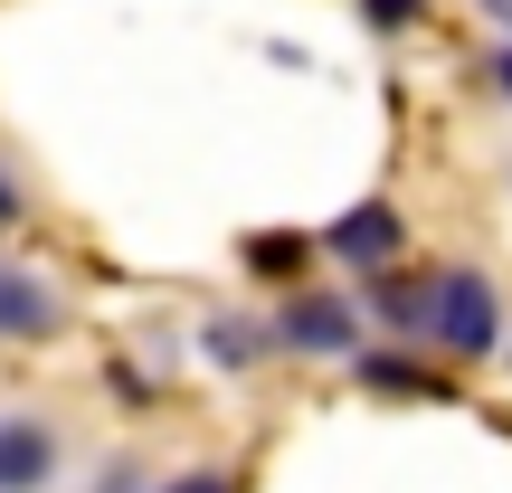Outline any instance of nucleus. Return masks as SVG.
Masks as SVG:
<instances>
[{
    "instance_id": "1",
    "label": "nucleus",
    "mask_w": 512,
    "mask_h": 493,
    "mask_svg": "<svg viewBox=\"0 0 512 493\" xmlns=\"http://www.w3.org/2000/svg\"><path fill=\"white\" fill-rule=\"evenodd\" d=\"M427 332H437V351H446V361H484V351L503 342L494 285H484L475 266H446V275H437V323H427Z\"/></svg>"
},
{
    "instance_id": "2",
    "label": "nucleus",
    "mask_w": 512,
    "mask_h": 493,
    "mask_svg": "<svg viewBox=\"0 0 512 493\" xmlns=\"http://www.w3.org/2000/svg\"><path fill=\"white\" fill-rule=\"evenodd\" d=\"M275 342L285 351H361V323H351V304H332V294H294V304L275 313Z\"/></svg>"
},
{
    "instance_id": "3",
    "label": "nucleus",
    "mask_w": 512,
    "mask_h": 493,
    "mask_svg": "<svg viewBox=\"0 0 512 493\" xmlns=\"http://www.w3.org/2000/svg\"><path fill=\"white\" fill-rule=\"evenodd\" d=\"M332 256H351V266H389V256H399V209L361 200L351 219H332Z\"/></svg>"
},
{
    "instance_id": "4",
    "label": "nucleus",
    "mask_w": 512,
    "mask_h": 493,
    "mask_svg": "<svg viewBox=\"0 0 512 493\" xmlns=\"http://www.w3.org/2000/svg\"><path fill=\"white\" fill-rule=\"evenodd\" d=\"M0 332H19V342H38V332H57V294L38 285L29 266H0Z\"/></svg>"
},
{
    "instance_id": "5",
    "label": "nucleus",
    "mask_w": 512,
    "mask_h": 493,
    "mask_svg": "<svg viewBox=\"0 0 512 493\" xmlns=\"http://www.w3.org/2000/svg\"><path fill=\"white\" fill-rule=\"evenodd\" d=\"M48 465H57L48 427H29V418L0 427V493H38V484H48Z\"/></svg>"
},
{
    "instance_id": "6",
    "label": "nucleus",
    "mask_w": 512,
    "mask_h": 493,
    "mask_svg": "<svg viewBox=\"0 0 512 493\" xmlns=\"http://www.w3.org/2000/svg\"><path fill=\"white\" fill-rule=\"evenodd\" d=\"M370 313L399 332H427L437 323V275H370Z\"/></svg>"
},
{
    "instance_id": "7",
    "label": "nucleus",
    "mask_w": 512,
    "mask_h": 493,
    "mask_svg": "<svg viewBox=\"0 0 512 493\" xmlns=\"http://www.w3.org/2000/svg\"><path fill=\"white\" fill-rule=\"evenodd\" d=\"M361 380H370V389H399V399H446V380H437V370L389 361V351H361Z\"/></svg>"
},
{
    "instance_id": "8",
    "label": "nucleus",
    "mask_w": 512,
    "mask_h": 493,
    "mask_svg": "<svg viewBox=\"0 0 512 493\" xmlns=\"http://www.w3.org/2000/svg\"><path fill=\"white\" fill-rule=\"evenodd\" d=\"M247 266H266V275H294V266H304V238H247Z\"/></svg>"
},
{
    "instance_id": "9",
    "label": "nucleus",
    "mask_w": 512,
    "mask_h": 493,
    "mask_svg": "<svg viewBox=\"0 0 512 493\" xmlns=\"http://www.w3.org/2000/svg\"><path fill=\"white\" fill-rule=\"evenodd\" d=\"M209 351H219L228 370H247V361H256V332H247V323H209Z\"/></svg>"
},
{
    "instance_id": "10",
    "label": "nucleus",
    "mask_w": 512,
    "mask_h": 493,
    "mask_svg": "<svg viewBox=\"0 0 512 493\" xmlns=\"http://www.w3.org/2000/svg\"><path fill=\"white\" fill-rule=\"evenodd\" d=\"M162 493H238L228 475H181V484H162Z\"/></svg>"
},
{
    "instance_id": "11",
    "label": "nucleus",
    "mask_w": 512,
    "mask_h": 493,
    "mask_svg": "<svg viewBox=\"0 0 512 493\" xmlns=\"http://www.w3.org/2000/svg\"><path fill=\"white\" fill-rule=\"evenodd\" d=\"M370 10H380V19H418V0H370Z\"/></svg>"
},
{
    "instance_id": "12",
    "label": "nucleus",
    "mask_w": 512,
    "mask_h": 493,
    "mask_svg": "<svg viewBox=\"0 0 512 493\" xmlns=\"http://www.w3.org/2000/svg\"><path fill=\"white\" fill-rule=\"evenodd\" d=\"M494 86H503V95H512V48H494Z\"/></svg>"
},
{
    "instance_id": "13",
    "label": "nucleus",
    "mask_w": 512,
    "mask_h": 493,
    "mask_svg": "<svg viewBox=\"0 0 512 493\" xmlns=\"http://www.w3.org/2000/svg\"><path fill=\"white\" fill-rule=\"evenodd\" d=\"M484 10H494V19H503V29H512V0H484Z\"/></svg>"
},
{
    "instance_id": "14",
    "label": "nucleus",
    "mask_w": 512,
    "mask_h": 493,
    "mask_svg": "<svg viewBox=\"0 0 512 493\" xmlns=\"http://www.w3.org/2000/svg\"><path fill=\"white\" fill-rule=\"evenodd\" d=\"M10 209H19V200H10V181H0V219H10Z\"/></svg>"
}]
</instances>
